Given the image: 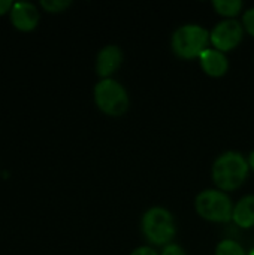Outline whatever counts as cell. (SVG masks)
<instances>
[{
    "instance_id": "1",
    "label": "cell",
    "mask_w": 254,
    "mask_h": 255,
    "mask_svg": "<svg viewBox=\"0 0 254 255\" xmlns=\"http://www.w3.org/2000/svg\"><path fill=\"white\" fill-rule=\"evenodd\" d=\"M249 170V161L240 152L229 151L216 160L213 166V179L222 191H234L246 182Z\"/></svg>"
},
{
    "instance_id": "2",
    "label": "cell",
    "mask_w": 254,
    "mask_h": 255,
    "mask_svg": "<svg viewBox=\"0 0 254 255\" xmlns=\"http://www.w3.org/2000/svg\"><path fill=\"white\" fill-rule=\"evenodd\" d=\"M210 42V33L198 24H187L180 27L172 36L174 52L184 60L201 57L207 51Z\"/></svg>"
},
{
    "instance_id": "3",
    "label": "cell",
    "mask_w": 254,
    "mask_h": 255,
    "mask_svg": "<svg viewBox=\"0 0 254 255\" xmlns=\"http://www.w3.org/2000/svg\"><path fill=\"white\" fill-rule=\"evenodd\" d=\"M142 232L153 245H168L177 232L172 214L163 208H151L142 217Z\"/></svg>"
},
{
    "instance_id": "4",
    "label": "cell",
    "mask_w": 254,
    "mask_h": 255,
    "mask_svg": "<svg viewBox=\"0 0 254 255\" xmlns=\"http://www.w3.org/2000/svg\"><path fill=\"white\" fill-rule=\"evenodd\" d=\"M94 100L97 108L111 115H123L129 108V96L126 88L112 78L102 79L94 88Z\"/></svg>"
},
{
    "instance_id": "5",
    "label": "cell",
    "mask_w": 254,
    "mask_h": 255,
    "mask_svg": "<svg viewBox=\"0 0 254 255\" xmlns=\"http://www.w3.org/2000/svg\"><path fill=\"white\" fill-rule=\"evenodd\" d=\"M198 214L213 223H228L232 220L234 205L225 191L205 190L196 197Z\"/></svg>"
},
{
    "instance_id": "6",
    "label": "cell",
    "mask_w": 254,
    "mask_h": 255,
    "mask_svg": "<svg viewBox=\"0 0 254 255\" xmlns=\"http://www.w3.org/2000/svg\"><path fill=\"white\" fill-rule=\"evenodd\" d=\"M244 36L243 25L237 19H225L219 22L214 30L210 33V42L216 49L225 52L237 48Z\"/></svg>"
},
{
    "instance_id": "7",
    "label": "cell",
    "mask_w": 254,
    "mask_h": 255,
    "mask_svg": "<svg viewBox=\"0 0 254 255\" xmlns=\"http://www.w3.org/2000/svg\"><path fill=\"white\" fill-rule=\"evenodd\" d=\"M10 21L19 30H33L39 22V10L33 3L15 1L10 9Z\"/></svg>"
},
{
    "instance_id": "8",
    "label": "cell",
    "mask_w": 254,
    "mask_h": 255,
    "mask_svg": "<svg viewBox=\"0 0 254 255\" xmlns=\"http://www.w3.org/2000/svg\"><path fill=\"white\" fill-rule=\"evenodd\" d=\"M121 63H123L121 49L115 45H108L102 48L100 52L97 54V61H96L97 75L106 79L121 66Z\"/></svg>"
},
{
    "instance_id": "9",
    "label": "cell",
    "mask_w": 254,
    "mask_h": 255,
    "mask_svg": "<svg viewBox=\"0 0 254 255\" xmlns=\"http://www.w3.org/2000/svg\"><path fill=\"white\" fill-rule=\"evenodd\" d=\"M199 58H201L202 69L210 76L219 78V76H223L228 72L229 61H228L226 55L222 51H219V49L208 48L207 51L202 52V55Z\"/></svg>"
},
{
    "instance_id": "10",
    "label": "cell",
    "mask_w": 254,
    "mask_h": 255,
    "mask_svg": "<svg viewBox=\"0 0 254 255\" xmlns=\"http://www.w3.org/2000/svg\"><path fill=\"white\" fill-rule=\"evenodd\" d=\"M232 220L238 227L250 229L254 226V196H246L243 197L235 206Z\"/></svg>"
},
{
    "instance_id": "11",
    "label": "cell",
    "mask_w": 254,
    "mask_h": 255,
    "mask_svg": "<svg viewBox=\"0 0 254 255\" xmlns=\"http://www.w3.org/2000/svg\"><path fill=\"white\" fill-rule=\"evenodd\" d=\"M213 6L220 15L228 16V19H231L232 16L240 13V10L243 9V1H240V0H214Z\"/></svg>"
},
{
    "instance_id": "12",
    "label": "cell",
    "mask_w": 254,
    "mask_h": 255,
    "mask_svg": "<svg viewBox=\"0 0 254 255\" xmlns=\"http://www.w3.org/2000/svg\"><path fill=\"white\" fill-rule=\"evenodd\" d=\"M216 255H247V254H246L244 248H243L238 242H235V241H232V239H225V241H222V242L219 244L217 251H216Z\"/></svg>"
},
{
    "instance_id": "13",
    "label": "cell",
    "mask_w": 254,
    "mask_h": 255,
    "mask_svg": "<svg viewBox=\"0 0 254 255\" xmlns=\"http://www.w3.org/2000/svg\"><path fill=\"white\" fill-rule=\"evenodd\" d=\"M70 0H42L40 6L48 12H61L70 6Z\"/></svg>"
},
{
    "instance_id": "14",
    "label": "cell",
    "mask_w": 254,
    "mask_h": 255,
    "mask_svg": "<svg viewBox=\"0 0 254 255\" xmlns=\"http://www.w3.org/2000/svg\"><path fill=\"white\" fill-rule=\"evenodd\" d=\"M243 24H244L246 30H247L252 36H254V7H250L247 12H244Z\"/></svg>"
},
{
    "instance_id": "15",
    "label": "cell",
    "mask_w": 254,
    "mask_h": 255,
    "mask_svg": "<svg viewBox=\"0 0 254 255\" xmlns=\"http://www.w3.org/2000/svg\"><path fill=\"white\" fill-rule=\"evenodd\" d=\"M162 255H186L184 250L178 245H174V244H169L165 247V250L162 251Z\"/></svg>"
},
{
    "instance_id": "16",
    "label": "cell",
    "mask_w": 254,
    "mask_h": 255,
    "mask_svg": "<svg viewBox=\"0 0 254 255\" xmlns=\"http://www.w3.org/2000/svg\"><path fill=\"white\" fill-rule=\"evenodd\" d=\"M130 255H159L153 248H150V247H141V248H138V250H135L133 253Z\"/></svg>"
},
{
    "instance_id": "17",
    "label": "cell",
    "mask_w": 254,
    "mask_h": 255,
    "mask_svg": "<svg viewBox=\"0 0 254 255\" xmlns=\"http://www.w3.org/2000/svg\"><path fill=\"white\" fill-rule=\"evenodd\" d=\"M12 6H13V3L10 0H0V15H3L7 10H10Z\"/></svg>"
},
{
    "instance_id": "18",
    "label": "cell",
    "mask_w": 254,
    "mask_h": 255,
    "mask_svg": "<svg viewBox=\"0 0 254 255\" xmlns=\"http://www.w3.org/2000/svg\"><path fill=\"white\" fill-rule=\"evenodd\" d=\"M249 166H250V169L254 170V151L250 154V157H249Z\"/></svg>"
},
{
    "instance_id": "19",
    "label": "cell",
    "mask_w": 254,
    "mask_h": 255,
    "mask_svg": "<svg viewBox=\"0 0 254 255\" xmlns=\"http://www.w3.org/2000/svg\"><path fill=\"white\" fill-rule=\"evenodd\" d=\"M250 255H254V251H253V253H252V254H250Z\"/></svg>"
}]
</instances>
